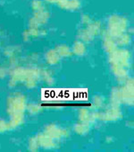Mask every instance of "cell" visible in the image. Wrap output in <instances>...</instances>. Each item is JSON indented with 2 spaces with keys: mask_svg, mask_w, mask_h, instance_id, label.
<instances>
[{
  "mask_svg": "<svg viewBox=\"0 0 134 152\" xmlns=\"http://www.w3.org/2000/svg\"><path fill=\"white\" fill-rule=\"evenodd\" d=\"M38 142L40 147L46 148V149H51L55 147V141L54 139H52L50 136L47 135L46 133H41L38 137Z\"/></svg>",
  "mask_w": 134,
  "mask_h": 152,
  "instance_id": "30bf717a",
  "label": "cell"
},
{
  "mask_svg": "<svg viewBox=\"0 0 134 152\" xmlns=\"http://www.w3.org/2000/svg\"><path fill=\"white\" fill-rule=\"evenodd\" d=\"M127 26L128 22L125 18L119 15H113L108 21V30L107 32L113 38H116L119 35L126 33Z\"/></svg>",
  "mask_w": 134,
  "mask_h": 152,
  "instance_id": "3957f363",
  "label": "cell"
},
{
  "mask_svg": "<svg viewBox=\"0 0 134 152\" xmlns=\"http://www.w3.org/2000/svg\"><path fill=\"white\" fill-rule=\"evenodd\" d=\"M40 34H41V31L40 30V28H30L29 30L24 32L23 39L25 41H30L31 39L39 37Z\"/></svg>",
  "mask_w": 134,
  "mask_h": 152,
  "instance_id": "e0dca14e",
  "label": "cell"
},
{
  "mask_svg": "<svg viewBox=\"0 0 134 152\" xmlns=\"http://www.w3.org/2000/svg\"><path fill=\"white\" fill-rule=\"evenodd\" d=\"M60 7L66 8V9H76L80 7V3L77 1V0H72V1H66L62 3L60 5Z\"/></svg>",
  "mask_w": 134,
  "mask_h": 152,
  "instance_id": "7402d4cb",
  "label": "cell"
},
{
  "mask_svg": "<svg viewBox=\"0 0 134 152\" xmlns=\"http://www.w3.org/2000/svg\"><path fill=\"white\" fill-rule=\"evenodd\" d=\"M46 61L49 64V65H55L60 61V56L58 55V53L56 52V50H49L47 53H46Z\"/></svg>",
  "mask_w": 134,
  "mask_h": 152,
  "instance_id": "9a60e30c",
  "label": "cell"
},
{
  "mask_svg": "<svg viewBox=\"0 0 134 152\" xmlns=\"http://www.w3.org/2000/svg\"><path fill=\"white\" fill-rule=\"evenodd\" d=\"M92 21H91V19L88 16V15H84L83 17H82V23L83 24H89V23H90Z\"/></svg>",
  "mask_w": 134,
  "mask_h": 152,
  "instance_id": "4316f807",
  "label": "cell"
},
{
  "mask_svg": "<svg viewBox=\"0 0 134 152\" xmlns=\"http://www.w3.org/2000/svg\"><path fill=\"white\" fill-rule=\"evenodd\" d=\"M74 132L79 135H84L88 133L90 130V124L88 123H83V121H80V123L76 124L73 127Z\"/></svg>",
  "mask_w": 134,
  "mask_h": 152,
  "instance_id": "2e32d148",
  "label": "cell"
},
{
  "mask_svg": "<svg viewBox=\"0 0 134 152\" xmlns=\"http://www.w3.org/2000/svg\"><path fill=\"white\" fill-rule=\"evenodd\" d=\"M119 89H120L122 103H124L128 105H133V101H134V80L133 78H128L126 82L124 83V85Z\"/></svg>",
  "mask_w": 134,
  "mask_h": 152,
  "instance_id": "8992f818",
  "label": "cell"
},
{
  "mask_svg": "<svg viewBox=\"0 0 134 152\" xmlns=\"http://www.w3.org/2000/svg\"><path fill=\"white\" fill-rule=\"evenodd\" d=\"M40 76L42 77V79H44V81L48 84V85H52L54 83V77L52 76V73L48 70V69H41L40 70Z\"/></svg>",
  "mask_w": 134,
  "mask_h": 152,
  "instance_id": "44dd1931",
  "label": "cell"
},
{
  "mask_svg": "<svg viewBox=\"0 0 134 152\" xmlns=\"http://www.w3.org/2000/svg\"><path fill=\"white\" fill-rule=\"evenodd\" d=\"M26 109H28V111L32 114H37L42 111V107L39 104H30L29 106L26 107Z\"/></svg>",
  "mask_w": 134,
  "mask_h": 152,
  "instance_id": "d4e9b609",
  "label": "cell"
},
{
  "mask_svg": "<svg viewBox=\"0 0 134 152\" xmlns=\"http://www.w3.org/2000/svg\"><path fill=\"white\" fill-rule=\"evenodd\" d=\"M100 30H101V24L99 22H91L87 24L86 28L79 31V39L83 42H89L92 41L95 36L99 34Z\"/></svg>",
  "mask_w": 134,
  "mask_h": 152,
  "instance_id": "5b68a950",
  "label": "cell"
},
{
  "mask_svg": "<svg viewBox=\"0 0 134 152\" xmlns=\"http://www.w3.org/2000/svg\"><path fill=\"white\" fill-rule=\"evenodd\" d=\"M103 43L104 48L108 54L117 49V45L115 42V39L107 31L103 33Z\"/></svg>",
  "mask_w": 134,
  "mask_h": 152,
  "instance_id": "8fae6325",
  "label": "cell"
},
{
  "mask_svg": "<svg viewBox=\"0 0 134 152\" xmlns=\"http://www.w3.org/2000/svg\"><path fill=\"white\" fill-rule=\"evenodd\" d=\"M49 2H52V3H60V5L63 2H65L66 0H48Z\"/></svg>",
  "mask_w": 134,
  "mask_h": 152,
  "instance_id": "f1b7e54d",
  "label": "cell"
},
{
  "mask_svg": "<svg viewBox=\"0 0 134 152\" xmlns=\"http://www.w3.org/2000/svg\"><path fill=\"white\" fill-rule=\"evenodd\" d=\"M40 69L35 68H16L11 72L10 86L23 83L28 88L35 87L40 79Z\"/></svg>",
  "mask_w": 134,
  "mask_h": 152,
  "instance_id": "6da1fadb",
  "label": "cell"
},
{
  "mask_svg": "<svg viewBox=\"0 0 134 152\" xmlns=\"http://www.w3.org/2000/svg\"><path fill=\"white\" fill-rule=\"evenodd\" d=\"M9 130H10V126H9L8 121L0 120V133L6 132H7Z\"/></svg>",
  "mask_w": 134,
  "mask_h": 152,
  "instance_id": "484cf974",
  "label": "cell"
},
{
  "mask_svg": "<svg viewBox=\"0 0 134 152\" xmlns=\"http://www.w3.org/2000/svg\"><path fill=\"white\" fill-rule=\"evenodd\" d=\"M29 150L30 151H38L39 148H40V145H39V142H38V139L37 137H32L30 141H29Z\"/></svg>",
  "mask_w": 134,
  "mask_h": 152,
  "instance_id": "cb8c5ba5",
  "label": "cell"
},
{
  "mask_svg": "<svg viewBox=\"0 0 134 152\" xmlns=\"http://www.w3.org/2000/svg\"><path fill=\"white\" fill-rule=\"evenodd\" d=\"M114 39H115V42L117 47H118V46H120V47L127 46V45L130 44V41H131L130 35L128 34H126V33H124V34L119 35L118 37L114 38Z\"/></svg>",
  "mask_w": 134,
  "mask_h": 152,
  "instance_id": "ac0fdd59",
  "label": "cell"
},
{
  "mask_svg": "<svg viewBox=\"0 0 134 152\" xmlns=\"http://www.w3.org/2000/svg\"><path fill=\"white\" fill-rule=\"evenodd\" d=\"M104 104V97L101 96H97L93 99V104H92V109L97 110L103 107Z\"/></svg>",
  "mask_w": 134,
  "mask_h": 152,
  "instance_id": "603a6c76",
  "label": "cell"
},
{
  "mask_svg": "<svg viewBox=\"0 0 134 152\" xmlns=\"http://www.w3.org/2000/svg\"><path fill=\"white\" fill-rule=\"evenodd\" d=\"M10 121H8L10 130L15 129L18 126H20L24 121V114L23 113H14L10 115Z\"/></svg>",
  "mask_w": 134,
  "mask_h": 152,
  "instance_id": "5bb4252c",
  "label": "cell"
},
{
  "mask_svg": "<svg viewBox=\"0 0 134 152\" xmlns=\"http://www.w3.org/2000/svg\"><path fill=\"white\" fill-rule=\"evenodd\" d=\"M48 18V15L44 9L35 11L34 16L30 22V28H40L47 23Z\"/></svg>",
  "mask_w": 134,
  "mask_h": 152,
  "instance_id": "9c48e42d",
  "label": "cell"
},
{
  "mask_svg": "<svg viewBox=\"0 0 134 152\" xmlns=\"http://www.w3.org/2000/svg\"><path fill=\"white\" fill-rule=\"evenodd\" d=\"M79 120L83 123H93L94 121H96L95 113H90L87 108H81L79 112Z\"/></svg>",
  "mask_w": 134,
  "mask_h": 152,
  "instance_id": "7c38bea8",
  "label": "cell"
},
{
  "mask_svg": "<svg viewBox=\"0 0 134 152\" xmlns=\"http://www.w3.org/2000/svg\"><path fill=\"white\" fill-rule=\"evenodd\" d=\"M122 118L120 106L111 105L104 113H98V119L105 121H115Z\"/></svg>",
  "mask_w": 134,
  "mask_h": 152,
  "instance_id": "52a82bcc",
  "label": "cell"
},
{
  "mask_svg": "<svg viewBox=\"0 0 134 152\" xmlns=\"http://www.w3.org/2000/svg\"><path fill=\"white\" fill-rule=\"evenodd\" d=\"M44 133H46L47 135L50 136L52 139L55 140H59L61 138H66L69 136V132L65 130V129H62L55 124H49L45 128V132Z\"/></svg>",
  "mask_w": 134,
  "mask_h": 152,
  "instance_id": "ba28073f",
  "label": "cell"
},
{
  "mask_svg": "<svg viewBox=\"0 0 134 152\" xmlns=\"http://www.w3.org/2000/svg\"><path fill=\"white\" fill-rule=\"evenodd\" d=\"M109 62L111 65H119L125 68L130 66V53L125 49H116L109 53Z\"/></svg>",
  "mask_w": 134,
  "mask_h": 152,
  "instance_id": "277c9868",
  "label": "cell"
},
{
  "mask_svg": "<svg viewBox=\"0 0 134 152\" xmlns=\"http://www.w3.org/2000/svg\"><path fill=\"white\" fill-rule=\"evenodd\" d=\"M26 107V97L21 93H14L7 99L6 110L9 115L14 113H24Z\"/></svg>",
  "mask_w": 134,
  "mask_h": 152,
  "instance_id": "7a4b0ae2",
  "label": "cell"
},
{
  "mask_svg": "<svg viewBox=\"0 0 134 152\" xmlns=\"http://www.w3.org/2000/svg\"><path fill=\"white\" fill-rule=\"evenodd\" d=\"M86 45L83 42L81 41H78L76 42H74L73 46V50L72 52L77 56H82L85 54L86 52Z\"/></svg>",
  "mask_w": 134,
  "mask_h": 152,
  "instance_id": "d6986e66",
  "label": "cell"
},
{
  "mask_svg": "<svg viewBox=\"0 0 134 152\" xmlns=\"http://www.w3.org/2000/svg\"><path fill=\"white\" fill-rule=\"evenodd\" d=\"M7 70L5 68H0V78H3L6 76Z\"/></svg>",
  "mask_w": 134,
  "mask_h": 152,
  "instance_id": "83f0119b",
  "label": "cell"
},
{
  "mask_svg": "<svg viewBox=\"0 0 134 152\" xmlns=\"http://www.w3.org/2000/svg\"><path fill=\"white\" fill-rule=\"evenodd\" d=\"M111 69L114 75L120 80H125L128 77V69L119 65H111Z\"/></svg>",
  "mask_w": 134,
  "mask_h": 152,
  "instance_id": "4fadbf2b",
  "label": "cell"
},
{
  "mask_svg": "<svg viewBox=\"0 0 134 152\" xmlns=\"http://www.w3.org/2000/svg\"><path fill=\"white\" fill-rule=\"evenodd\" d=\"M55 50H56V52L58 53L60 58H67L72 55V50H70V48L64 44L57 46Z\"/></svg>",
  "mask_w": 134,
  "mask_h": 152,
  "instance_id": "ffe728a7",
  "label": "cell"
}]
</instances>
